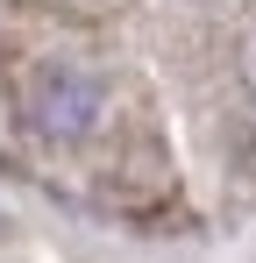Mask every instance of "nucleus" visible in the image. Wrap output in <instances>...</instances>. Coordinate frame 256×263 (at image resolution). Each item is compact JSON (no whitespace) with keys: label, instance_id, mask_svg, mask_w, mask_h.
<instances>
[{"label":"nucleus","instance_id":"nucleus-1","mask_svg":"<svg viewBox=\"0 0 256 263\" xmlns=\"http://www.w3.org/2000/svg\"><path fill=\"white\" fill-rule=\"evenodd\" d=\"M107 114V79L79 57H43L22 86V121L43 142H85Z\"/></svg>","mask_w":256,"mask_h":263}]
</instances>
